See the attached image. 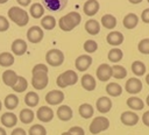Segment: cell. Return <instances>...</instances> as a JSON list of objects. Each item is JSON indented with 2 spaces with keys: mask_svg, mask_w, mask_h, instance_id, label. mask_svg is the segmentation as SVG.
Returning a JSON list of instances; mask_svg holds the SVG:
<instances>
[{
  "mask_svg": "<svg viewBox=\"0 0 149 135\" xmlns=\"http://www.w3.org/2000/svg\"><path fill=\"white\" fill-rule=\"evenodd\" d=\"M81 21V15L78 12H70L63 15L58 20V27L63 31H70L74 27H77Z\"/></svg>",
  "mask_w": 149,
  "mask_h": 135,
  "instance_id": "obj_1",
  "label": "cell"
},
{
  "mask_svg": "<svg viewBox=\"0 0 149 135\" xmlns=\"http://www.w3.org/2000/svg\"><path fill=\"white\" fill-rule=\"evenodd\" d=\"M7 15H8V19L19 27H24L29 22V14L22 7H19V6L10 7L7 12Z\"/></svg>",
  "mask_w": 149,
  "mask_h": 135,
  "instance_id": "obj_2",
  "label": "cell"
},
{
  "mask_svg": "<svg viewBox=\"0 0 149 135\" xmlns=\"http://www.w3.org/2000/svg\"><path fill=\"white\" fill-rule=\"evenodd\" d=\"M77 81H78V74L73 70H66V71H64L56 79V84L61 88H65L68 86L74 85Z\"/></svg>",
  "mask_w": 149,
  "mask_h": 135,
  "instance_id": "obj_3",
  "label": "cell"
},
{
  "mask_svg": "<svg viewBox=\"0 0 149 135\" xmlns=\"http://www.w3.org/2000/svg\"><path fill=\"white\" fill-rule=\"evenodd\" d=\"M45 61L50 66H61L64 62V52L59 49H50L45 54Z\"/></svg>",
  "mask_w": 149,
  "mask_h": 135,
  "instance_id": "obj_4",
  "label": "cell"
},
{
  "mask_svg": "<svg viewBox=\"0 0 149 135\" xmlns=\"http://www.w3.org/2000/svg\"><path fill=\"white\" fill-rule=\"evenodd\" d=\"M108 127H109V120L106 116L101 115V116H95L92 120L88 129H90V133H92V134H99V133L108 129Z\"/></svg>",
  "mask_w": 149,
  "mask_h": 135,
  "instance_id": "obj_5",
  "label": "cell"
},
{
  "mask_svg": "<svg viewBox=\"0 0 149 135\" xmlns=\"http://www.w3.org/2000/svg\"><path fill=\"white\" fill-rule=\"evenodd\" d=\"M31 85L35 90H43L47 87L48 83H49V77H48V72L44 71H36L31 73Z\"/></svg>",
  "mask_w": 149,
  "mask_h": 135,
  "instance_id": "obj_6",
  "label": "cell"
},
{
  "mask_svg": "<svg viewBox=\"0 0 149 135\" xmlns=\"http://www.w3.org/2000/svg\"><path fill=\"white\" fill-rule=\"evenodd\" d=\"M43 36H44V31H43V28L40 26H31L27 30V40L30 43H34V44L40 43L43 40Z\"/></svg>",
  "mask_w": 149,
  "mask_h": 135,
  "instance_id": "obj_7",
  "label": "cell"
},
{
  "mask_svg": "<svg viewBox=\"0 0 149 135\" xmlns=\"http://www.w3.org/2000/svg\"><path fill=\"white\" fill-rule=\"evenodd\" d=\"M125 90L129 94H137L142 91V81L137 77H132L127 79L125 84Z\"/></svg>",
  "mask_w": 149,
  "mask_h": 135,
  "instance_id": "obj_8",
  "label": "cell"
},
{
  "mask_svg": "<svg viewBox=\"0 0 149 135\" xmlns=\"http://www.w3.org/2000/svg\"><path fill=\"white\" fill-rule=\"evenodd\" d=\"M64 100V93L61 90H51L45 94V101L48 105H61Z\"/></svg>",
  "mask_w": 149,
  "mask_h": 135,
  "instance_id": "obj_9",
  "label": "cell"
},
{
  "mask_svg": "<svg viewBox=\"0 0 149 135\" xmlns=\"http://www.w3.org/2000/svg\"><path fill=\"white\" fill-rule=\"evenodd\" d=\"M113 74V70H112V66L107 63H102L98 66L97 69V72H95V76L97 78L100 80V81H107L109 80V78L112 77Z\"/></svg>",
  "mask_w": 149,
  "mask_h": 135,
  "instance_id": "obj_10",
  "label": "cell"
},
{
  "mask_svg": "<svg viewBox=\"0 0 149 135\" xmlns=\"http://www.w3.org/2000/svg\"><path fill=\"white\" fill-rule=\"evenodd\" d=\"M92 64V57L90 55H80L74 61V66L78 71L84 72L86 71Z\"/></svg>",
  "mask_w": 149,
  "mask_h": 135,
  "instance_id": "obj_11",
  "label": "cell"
},
{
  "mask_svg": "<svg viewBox=\"0 0 149 135\" xmlns=\"http://www.w3.org/2000/svg\"><path fill=\"white\" fill-rule=\"evenodd\" d=\"M54 111L49 106H41L36 112V116L41 122H50L54 119Z\"/></svg>",
  "mask_w": 149,
  "mask_h": 135,
  "instance_id": "obj_12",
  "label": "cell"
},
{
  "mask_svg": "<svg viewBox=\"0 0 149 135\" xmlns=\"http://www.w3.org/2000/svg\"><path fill=\"white\" fill-rule=\"evenodd\" d=\"M120 120L121 122L125 125V126H129V127H133L135 126L137 122H139V115L133 112V111H125L121 116H120Z\"/></svg>",
  "mask_w": 149,
  "mask_h": 135,
  "instance_id": "obj_13",
  "label": "cell"
},
{
  "mask_svg": "<svg viewBox=\"0 0 149 135\" xmlns=\"http://www.w3.org/2000/svg\"><path fill=\"white\" fill-rule=\"evenodd\" d=\"M95 107L99 113L106 114L112 109V100L109 99V97H106V95L100 97V98H98V100L95 102Z\"/></svg>",
  "mask_w": 149,
  "mask_h": 135,
  "instance_id": "obj_14",
  "label": "cell"
},
{
  "mask_svg": "<svg viewBox=\"0 0 149 135\" xmlns=\"http://www.w3.org/2000/svg\"><path fill=\"white\" fill-rule=\"evenodd\" d=\"M10 49H12V52L15 55V56H22L23 54H26L28 47H27V42L24 40H21V38H16L12 42V45H10Z\"/></svg>",
  "mask_w": 149,
  "mask_h": 135,
  "instance_id": "obj_15",
  "label": "cell"
},
{
  "mask_svg": "<svg viewBox=\"0 0 149 135\" xmlns=\"http://www.w3.org/2000/svg\"><path fill=\"white\" fill-rule=\"evenodd\" d=\"M106 41L109 45L118 47V45L122 44V42H123V34L121 31H118V30H112L111 33L107 34Z\"/></svg>",
  "mask_w": 149,
  "mask_h": 135,
  "instance_id": "obj_16",
  "label": "cell"
},
{
  "mask_svg": "<svg viewBox=\"0 0 149 135\" xmlns=\"http://www.w3.org/2000/svg\"><path fill=\"white\" fill-rule=\"evenodd\" d=\"M56 115H57V118L61 121H69V120L72 119L73 112H72V108L70 106H68V105H61L57 108Z\"/></svg>",
  "mask_w": 149,
  "mask_h": 135,
  "instance_id": "obj_17",
  "label": "cell"
},
{
  "mask_svg": "<svg viewBox=\"0 0 149 135\" xmlns=\"http://www.w3.org/2000/svg\"><path fill=\"white\" fill-rule=\"evenodd\" d=\"M17 78H19V76L16 74V72L14 70L7 69L2 72V81H3L5 85H7L9 87H13L16 84Z\"/></svg>",
  "mask_w": 149,
  "mask_h": 135,
  "instance_id": "obj_18",
  "label": "cell"
},
{
  "mask_svg": "<svg viewBox=\"0 0 149 135\" xmlns=\"http://www.w3.org/2000/svg\"><path fill=\"white\" fill-rule=\"evenodd\" d=\"M100 8V5L98 2V0H87L84 6H83V10H84V14L87 15V16H93L98 13Z\"/></svg>",
  "mask_w": 149,
  "mask_h": 135,
  "instance_id": "obj_19",
  "label": "cell"
},
{
  "mask_svg": "<svg viewBox=\"0 0 149 135\" xmlns=\"http://www.w3.org/2000/svg\"><path fill=\"white\" fill-rule=\"evenodd\" d=\"M0 122L6 128H13L17 123V116L14 113H12V112H7V113H3L1 115Z\"/></svg>",
  "mask_w": 149,
  "mask_h": 135,
  "instance_id": "obj_20",
  "label": "cell"
},
{
  "mask_svg": "<svg viewBox=\"0 0 149 135\" xmlns=\"http://www.w3.org/2000/svg\"><path fill=\"white\" fill-rule=\"evenodd\" d=\"M47 9L52 10V12H58L65 8L68 0H43Z\"/></svg>",
  "mask_w": 149,
  "mask_h": 135,
  "instance_id": "obj_21",
  "label": "cell"
},
{
  "mask_svg": "<svg viewBox=\"0 0 149 135\" xmlns=\"http://www.w3.org/2000/svg\"><path fill=\"white\" fill-rule=\"evenodd\" d=\"M139 23V16L135 13H128L122 20V24L126 29H134Z\"/></svg>",
  "mask_w": 149,
  "mask_h": 135,
  "instance_id": "obj_22",
  "label": "cell"
},
{
  "mask_svg": "<svg viewBox=\"0 0 149 135\" xmlns=\"http://www.w3.org/2000/svg\"><path fill=\"white\" fill-rule=\"evenodd\" d=\"M80 84H81L83 88L86 90V91H93L95 88V86H97V83H95L94 77L92 74H88V73H86V74H84L81 77Z\"/></svg>",
  "mask_w": 149,
  "mask_h": 135,
  "instance_id": "obj_23",
  "label": "cell"
},
{
  "mask_svg": "<svg viewBox=\"0 0 149 135\" xmlns=\"http://www.w3.org/2000/svg\"><path fill=\"white\" fill-rule=\"evenodd\" d=\"M100 23H101V26L104 28L112 30V29H114L116 27V23L118 22H116V17L114 15H112V14H105V15L101 16Z\"/></svg>",
  "mask_w": 149,
  "mask_h": 135,
  "instance_id": "obj_24",
  "label": "cell"
},
{
  "mask_svg": "<svg viewBox=\"0 0 149 135\" xmlns=\"http://www.w3.org/2000/svg\"><path fill=\"white\" fill-rule=\"evenodd\" d=\"M29 14L34 19H42L44 16V7L40 2H35L29 7Z\"/></svg>",
  "mask_w": 149,
  "mask_h": 135,
  "instance_id": "obj_25",
  "label": "cell"
},
{
  "mask_svg": "<svg viewBox=\"0 0 149 135\" xmlns=\"http://www.w3.org/2000/svg\"><path fill=\"white\" fill-rule=\"evenodd\" d=\"M85 30L90 34V35H98L100 31V23L94 20V19H90L85 22Z\"/></svg>",
  "mask_w": 149,
  "mask_h": 135,
  "instance_id": "obj_26",
  "label": "cell"
},
{
  "mask_svg": "<svg viewBox=\"0 0 149 135\" xmlns=\"http://www.w3.org/2000/svg\"><path fill=\"white\" fill-rule=\"evenodd\" d=\"M126 104H127V106H128L130 109H133V111H141V109H143V107H144L143 100H142L141 98H139V97H129V98L127 99Z\"/></svg>",
  "mask_w": 149,
  "mask_h": 135,
  "instance_id": "obj_27",
  "label": "cell"
},
{
  "mask_svg": "<svg viewBox=\"0 0 149 135\" xmlns=\"http://www.w3.org/2000/svg\"><path fill=\"white\" fill-rule=\"evenodd\" d=\"M19 119L24 125L31 123L34 121V119H35V113L30 108H23V109H21V112L19 114Z\"/></svg>",
  "mask_w": 149,
  "mask_h": 135,
  "instance_id": "obj_28",
  "label": "cell"
},
{
  "mask_svg": "<svg viewBox=\"0 0 149 135\" xmlns=\"http://www.w3.org/2000/svg\"><path fill=\"white\" fill-rule=\"evenodd\" d=\"M78 112H79V114H80L81 118H84V119H90V118H92L93 114H94V108H93V106H92L91 104L85 102V104H81V105L79 106Z\"/></svg>",
  "mask_w": 149,
  "mask_h": 135,
  "instance_id": "obj_29",
  "label": "cell"
},
{
  "mask_svg": "<svg viewBox=\"0 0 149 135\" xmlns=\"http://www.w3.org/2000/svg\"><path fill=\"white\" fill-rule=\"evenodd\" d=\"M14 55L12 52H7V51H3L0 54V66H3V68H9L14 64Z\"/></svg>",
  "mask_w": 149,
  "mask_h": 135,
  "instance_id": "obj_30",
  "label": "cell"
},
{
  "mask_svg": "<svg viewBox=\"0 0 149 135\" xmlns=\"http://www.w3.org/2000/svg\"><path fill=\"white\" fill-rule=\"evenodd\" d=\"M130 68H132V72L135 76H137V77H141V76H144L146 74L147 68H146L144 63L141 62V61H134L132 63V66Z\"/></svg>",
  "mask_w": 149,
  "mask_h": 135,
  "instance_id": "obj_31",
  "label": "cell"
},
{
  "mask_svg": "<svg viewBox=\"0 0 149 135\" xmlns=\"http://www.w3.org/2000/svg\"><path fill=\"white\" fill-rule=\"evenodd\" d=\"M41 27L45 30H52L56 27V19L52 15H44L41 19Z\"/></svg>",
  "mask_w": 149,
  "mask_h": 135,
  "instance_id": "obj_32",
  "label": "cell"
},
{
  "mask_svg": "<svg viewBox=\"0 0 149 135\" xmlns=\"http://www.w3.org/2000/svg\"><path fill=\"white\" fill-rule=\"evenodd\" d=\"M122 57H123V52H122V50L119 49V48H113V49H111V50L108 51V54H107L108 61L112 62V63H115V64L119 63V62L122 59Z\"/></svg>",
  "mask_w": 149,
  "mask_h": 135,
  "instance_id": "obj_33",
  "label": "cell"
},
{
  "mask_svg": "<svg viewBox=\"0 0 149 135\" xmlns=\"http://www.w3.org/2000/svg\"><path fill=\"white\" fill-rule=\"evenodd\" d=\"M38 101H40V97L36 92H28L26 95H24V104L28 106V107H35L38 105Z\"/></svg>",
  "mask_w": 149,
  "mask_h": 135,
  "instance_id": "obj_34",
  "label": "cell"
},
{
  "mask_svg": "<svg viewBox=\"0 0 149 135\" xmlns=\"http://www.w3.org/2000/svg\"><path fill=\"white\" fill-rule=\"evenodd\" d=\"M106 92L111 97H119L122 93V87L118 83H108L106 86Z\"/></svg>",
  "mask_w": 149,
  "mask_h": 135,
  "instance_id": "obj_35",
  "label": "cell"
},
{
  "mask_svg": "<svg viewBox=\"0 0 149 135\" xmlns=\"http://www.w3.org/2000/svg\"><path fill=\"white\" fill-rule=\"evenodd\" d=\"M3 104H5V107L7 109H9V111L15 109L17 107V105H19V98H17V95H15L13 93L8 94V95H6Z\"/></svg>",
  "mask_w": 149,
  "mask_h": 135,
  "instance_id": "obj_36",
  "label": "cell"
},
{
  "mask_svg": "<svg viewBox=\"0 0 149 135\" xmlns=\"http://www.w3.org/2000/svg\"><path fill=\"white\" fill-rule=\"evenodd\" d=\"M112 70H113V74L112 77H114L115 79H123L127 77V70L125 66L122 65H119V64H115L112 66Z\"/></svg>",
  "mask_w": 149,
  "mask_h": 135,
  "instance_id": "obj_37",
  "label": "cell"
},
{
  "mask_svg": "<svg viewBox=\"0 0 149 135\" xmlns=\"http://www.w3.org/2000/svg\"><path fill=\"white\" fill-rule=\"evenodd\" d=\"M27 87H28V81H27V79H26L24 77H22V76H19L16 84H15L12 88H13L14 92H16V93H22V92H24V91L27 90Z\"/></svg>",
  "mask_w": 149,
  "mask_h": 135,
  "instance_id": "obj_38",
  "label": "cell"
},
{
  "mask_svg": "<svg viewBox=\"0 0 149 135\" xmlns=\"http://www.w3.org/2000/svg\"><path fill=\"white\" fill-rule=\"evenodd\" d=\"M28 135H47V129H45L44 126H42L40 123H36V125H33L29 128Z\"/></svg>",
  "mask_w": 149,
  "mask_h": 135,
  "instance_id": "obj_39",
  "label": "cell"
},
{
  "mask_svg": "<svg viewBox=\"0 0 149 135\" xmlns=\"http://www.w3.org/2000/svg\"><path fill=\"white\" fill-rule=\"evenodd\" d=\"M98 49V43L94 40H87L84 42V50L87 54H93Z\"/></svg>",
  "mask_w": 149,
  "mask_h": 135,
  "instance_id": "obj_40",
  "label": "cell"
},
{
  "mask_svg": "<svg viewBox=\"0 0 149 135\" xmlns=\"http://www.w3.org/2000/svg\"><path fill=\"white\" fill-rule=\"evenodd\" d=\"M137 50L143 55H149V38H143L137 44Z\"/></svg>",
  "mask_w": 149,
  "mask_h": 135,
  "instance_id": "obj_41",
  "label": "cell"
},
{
  "mask_svg": "<svg viewBox=\"0 0 149 135\" xmlns=\"http://www.w3.org/2000/svg\"><path fill=\"white\" fill-rule=\"evenodd\" d=\"M9 28V21L7 17H5L3 15H0V33L8 30Z\"/></svg>",
  "mask_w": 149,
  "mask_h": 135,
  "instance_id": "obj_42",
  "label": "cell"
},
{
  "mask_svg": "<svg viewBox=\"0 0 149 135\" xmlns=\"http://www.w3.org/2000/svg\"><path fill=\"white\" fill-rule=\"evenodd\" d=\"M69 132H70L72 135H85L84 129H83L81 127H79V126H73V127H71V128L69 129Z\"/></svg>",
  "mask_w": 149,
  "mask_h": 135,
  "instance_id": "obj_43",
  "label": "cell"
},
{
  "mask_svg": "<svg viewBox=\"0 0 149 135\" xmlns=\"http://www.w3.org/2000/svg\"><path fill=\"white\" fill-rule=\"evenodd\" d=\"M36 71H44V72H49V69H48V66H47L45 64L38 63V64H36V65L33 68L31 73H33V72H36Z\"/></svg>",
  "mask_w": 149,
  "mask_h": 135,
  "instance_id": "obj_44",
  "label": "cell"
},
{
  "mask_svg": "<svg viewBox=\"0 0 149 135\" xmlns=\"http://www.w3.org/2000/svg\"><path fill=\"white\" fill-rule=\"evenodd\" d=\"M141 20L144 23H149V8H146L141 14Z\"/></svg>",
  "mask_w": 149,
  "mask_h": 135,
  "instance_id": "obj_45",
  "label": "cell"
},
{
  "mask_svg": "<svg viewBox=\"0 0 149 135\" xmlns=\"http://www.w3.org/2000/svg\"><path fill=\"white\" fill-rule=\"evenodd\" d=\"M10 135H27V133H26V130L23 128H15L10 133Z\"/></svg>",
  "mask_w": 149,
  "mask_h": 135,
  "instance_id": "obj_46",
  "label": "cell"
},
{
  "mask_svg": "<svg viewBox=\"0 0 149 135\" xmlns=\"http://www.w3.org/2000/svg\"><path fill=\"white\" fill-rule=\"evenodd\" d=\"M142 122L144 123V126L149 127V111L144 112L143 115H142Z\"/></svg>",
  "mask_w": 149,
  "mask_h": 135,
  "instance_id": "obj_47",
  "label": "cell"
},
{
  "mask_svg": "<svg viewBox=\"0 0 149 135\" xmlns=\"http://www.w3.org/2000/svg\"><path fill=\"white\" fill-rule=\"evenodd\" d=\"M16 2H17L21 7H27V6H29V5H30L31 0H16Z\"/></svg>",
  "mask_w": 149,
  "mask_h": 135,
  "instance_id": "obj_48",
  "label": "cell"
},
{
  "mask_svg": "<svg viewBox=\"0 0 149 135\" xmlns=\"http://www.w3.org/2000/svg\"><path fill=\"white\" fill-rule=\"evenodd\" d=\"M130 3H134V5H136V3H140V2H142V0H128Z\"/></svg>",
  "mask_w": 149,
  "mask_h": 135,
  "instance_id": "obj_49",
  "label": "cell"
},
{
  "mask_svg": "<svg viewBox=\"0 0 149 135\" xmlns=\"http://www.w3.org/2000/svg\"><path fill=\"white\" fill-rule=\"evenodd\" d=\"M0 135H7L5 128H2V127H0Z\"/></svg>",
  "mask_w": 149,
  "mask_h": 135,
  "instance_id": "obj_50",
  "label": "cell"
},
{
  "mask_svg": "<svg viewBox=\"0 0 149 135\" xmlns=\"http://www.w3.org/2000/svg\"><path fill=\"white\" fill-rule=\"evenodd\" d=\"M146 83H147V84L149 85V73H148L147 76H146Z\"/></svg>",
  "mask_w": 149,
  "mask_h": 135,
  "instance_id": "obj_51",
  "label": "cell"
},
{
  "mask_svg": "<svg viewBox=\"0 0 149 135\" xmlns=\"http://www.w3.org/2000/svg\"><path fill=\"white\" fill-rule=\"evenodd\" d=\"M61 135H72V134H71V133H70V132L68 130V132H64V133H62Z\"/></svg>",
  "mask_w": 149,
  "mask_h": 135,
  "instance_id": "obj_52",
  "label": "cell"
},
{
  "mask_svg": "<svg viewBox=\"0 0 149 135\" xmlns=\"http://www.w3.org/2000/svg\"><path fill=\"white\" fill-rule=\"evenodd\" d=\"M146 104H147V105L149 106V94L147 95V99H146Z\"/></svg>",
  "mask_w": 149,
  "mask_h": 135,
  "instance_id": "obj_53",
  "label": "cell"
},
{
  "mask_svg": "<svg viewBox=\"0 0 149 135\" xmlns=\"http://www.w3.org/2000/svg\"><path fill=\"white\" fill-rule=\"evenodd\" d=\"M8 0H0V3H6Z\"/></svg>",
  "mask_w": 149,
  "mask_h": 135,
  "instance_id": "obj_54",
  "label": "cell"
},
{
  "mask_svg": "<svg viewBox=\"0 0 149 135\" xmlns=\"http://www.w3.org/2000/svg\"><path fill=\"white\" fill-rule=\"evenodd\" d=\"M1 108H2V102H1V100H0V111H1Z\"/></svg>",
  "mask_w": 149,
  "mask_h": 135,
  "instance_id": "obj_55",
  "label": "cell"
},
{
  "mask_svg": "<svg viewBox=\"0 0 149 135\" xmlns=\"http://www.w3.org/2000/svg\"><path fill=\"white\" fill-rule=\"evenodd\" d=\"M147 1H148V2H149V0H147Z\"/></svg>",
  "mask_w": 149,
  "mask_h": 135,
  "instance_id": "obj_56",
  "label": "cell"
}]
</instances>
